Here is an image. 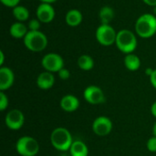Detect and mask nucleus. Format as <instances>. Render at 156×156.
Instances as JSON below:
<instances>
[{"label": "nucleus", "mask_w": 156, "mask_h": 156, "mask_svg": "<svg viewBox=\"0 0 156 156\" xmlns=\"http://www.w3.org/2000/svg\"><path fill=\"white\" fill-rule=\"evenodd\" d=\"M135 32L142 38H150L156 34V16L154 14H143L135 22Z\"/></svg>", "instance_id": "nucleus-1"}, {"label": "nucleus", "mask_w": 156, "mask_h": 156, "mask_svg": "<svg viewBox=\"0 0 156 156\" xmlns=\"http://www.w3.org/2000/svg\"><path fill=\"white\" fill-rule=\"evenodd\" d=\"M73 142L70 132L64 127L54 129L50 134V143L52 146L59 152L69 151Z\"/></svg>", "instance_id": "nucleus-2"}, {"label": "nucleus", "mask_w": 156, "mask_h": 156, "mask_svg": "<svg viewBox=\"0 0 156 156\" xmlns=\"http://www.w3.org/2000/svg\"><path fill=\"white\" fill-rule=\"evenodd\" d=\"M115 45L118 49L124 54H131L136 49L138 42L133 32L129 29H122L117 33Z\"/></svg>", "instance_id": "nucleus-3"}, {"label": "nucleus", "mask_w": 156, "mask_h": 156, "mask_svg": "<svg viewBox=\"0 0 156 156\" xmlns=\"http://www.w3.org/2000/svg\"><path fill=\"white\" fill-rule=\"evenodd\" d=\"M24 39L25 47L32 52H41L48 46L47 36L37 30V31H28Z\"/></svg>", "instance_id": "nucleus-4"}, {"label": "nucleus", "mask_w": 156, "mask_h": 156, "mask_svg": "<svg viewBox=\"0 0 156 156\" xmlns=\"http://www.w3.org/2000/svg\"><path fill=\"white\" fill-rule=\"evenodd\" d=\"M16 150L20 156H36L39 152V144L34 137L26 135L16 141Z\"/></svg>", "instance_id": "nucleus-5"}, {"label": "nucleus", "mask_w": 156, "mask_h": 156, "mask_svg": "<svg viewBox=\"0 0 156 156\" xmlns=\"http://www.w3.org/2000/svg\"><path fill=\"white\" fill-rule=\"evenodd\" d=\"M97 41L104 47H109L115 44L117 32L111 25H101L95 33Z\"/></svg>", "instance_id": "nucleus-6"}, {"label": "nucleus", "mask_w": 156, "mask_h": 156, "mask_svg": "<svg viewBox=\"0 0 156 156\" xmlns=\"http://www.w3.org/2000/svg\"><path fill=\"white\" fill-rule=\"evenodd\" d=\"M41 65L46 71L51 73L58 72L64 68L63 58L57 53H48L41 59Z\"/></svg>", "instance_id": "nucleus-7"}, {"label": "nucleus", "mask_w": 156, "mask_h": 156, "mask_svg": "<svg viewBox=\"0 0 156 156\" xmlns=\"http://www.w3.org/2000/svg\"><path fill=\"white\" fill-rule=\"evenodd\" d=\"M25 123V115L18 109L9 111L5 116V124L11 131L20 130Z\"/></svg>", "instance_id": "nucleus-8"}, {"label": "nucleus", "mask_w": 156, "mask_h": 156, "mask_svg": "<svg viewBox=\"0 0 156 156\" xmlns=\"http://www.w3.org/2000/svg\"><path fill=\"white\" fill-rule=\"evenodd\" d=\"M113 128L112 120L107 116H99L97 117L91 125L92 132L100 137H104L109 135Z\"/></svg>", "instance_id": "nucleus-9"}, {"label": "nucleus", "mask_w": 156, "mask_h": 156, "mask_svg": "<svg viewBox=\"0 0 156 156\" xmlns=\"http://www.w3.org/2000/svg\"><path fill=\"white\" fill-rule=\"evenodd\" d=\"M84 100L91 105H99L105 101V95L103 90L95 85L88 86L83 91Z\"/></svg>", "instance_id": "nucleus-10"}, {"label": "nucleus", "mask_w": 156, "mask_h": 156, "mask_svg": "<svg viewBox=\"0 0 156 156\" xmlns=\"http://www.w3.org/2000/svg\"><path fill=\"white\" fill-rule=\"evenodd\" d=\"M37 18L44 24H48L53 21L55 17V9L51 4L41 3L36 10Z\"/></svg>", "instance_id": "nucleus-11"}, {"label": "nucleus", "mask_w": 156, "mask_h": 156, "mask_svg": "<svg viewBox=\"0 0 156 156\" xmlns=\"http://www.w3.org/2000/svg\"><path fill=\"white\" fill-rule=\"evenodd\" d=\"M15 81V74L8 67L0 68V91L10 89Z\"/></svg>", "instance_id": "nucleus-12"}, {"label": "nucleus", "mask_w": 156, "mask_h": 156, "mask_svg": "<svg viewBox=\"0 0 156 156\" xmlns=\"http://www.w3.org/2000/svg\"><path fill=\"white\" fill-rule=\"evenodd\" d=\"M80 107V100L72 94H67L60 100V108L66 112H73Z\"/></svg>", "instance_id": "nucleus-13"}, {"label": "nucleus", "mask_w": 156, "mask_h": 156, "mask_svg": "<svg viewBox=\"0 0 156 156\" xmlns=\"http://www.w3.org/2000/svg\"><path fill=\"white\" fill-rule=\"evenodd\" d=\"M55 83V77L53 73L49 71L41 72L37 78V86L43 90H49L53 87Z\"/></svg>", "instance_id": "nucleus-14"}, {"label": "nucleus", "mask_w": 156, "mask_h": 156, "mask_svg": "<svg viewBox=\"0 0 156 156\" xmlns=\"http://www.w3.org/2000/svg\"><path fill=\"white\" fill-rule=\"evenodd\" d=\"M28 28L27 27L26 25H24L22 22H15L11 25L10 28H9V32L12 37L14 38H24L26 37V35L28 32Z\"/></svg>", "instance_id": "nucleus-15"}, {"label": "nucleus", "mask_w": 156, "mask_h": 156, "mask_svg": "<svg viewBox=\"0 0 156 156\" xmlns=\"http://www.w3.org/2000/svg\"><path fill=\"white\" fill-rule=\"evenodd\" d=\"M70 156H88L89 155V148L87 144L80 140L74 141L70 149Z\"/></svg>", "instance_id": "nucleus-16"}, {"label": "nucleus", "mask_w": 156, "mask_h": 156, "mask_svg": "<svg viewBox=\"0 0 156 156\" xmlns=\"http://www.w3.org/2000/svg\"><path fill=\"white\" fill-rule=\"evenodd\" d=\"M82 14L78 9H70L66 14V23L69 27H78L82 22Z\"/></svg>", "instance_id": "nucleus-17"}, {"label": "nucleus", "mask_w": 156, "mask_h": 156, "mask_svg": "<svg viewBox=\"0 0 156 156\" xmlns=\"http://www.w3.org/2000/svg\"><path fill=\"white\" fill-rule=\"evenodd\" d=\"M124 65L128 70L136 71L141 67V59L137 55L133 53L127 54L124 58Z\"/></svg>", "instance_id": "nucleus-18"}, {"label": "nucleus", "mask_w": 156, "mask_h": 156, "mask_svg": "<svg viewBox=\"0 0 156 156\" xmlns=\"http://www.w3.org/2000/svg\"><path fill=\"white\" fill-rule=\"evenodd\" d=\"M99 16L102 25H110L114 18V10L110 5H104L101 8Z\"/></svg>", "instance_id": "nucleus-19"}, {"label": "nucleus", "mask_w": 156, "mask_h": 156, "mask_svg": "<svg viewBox=\"0 0 156 156\" xmlns=\"http://www.w3.org/2000/svg\"><path fill=\"white\" fill-rule=\"evenodd\" d=\"M77 64L80 69H82L84 71H89L93 69L94 60L90 55L84 54V55H81L80 57H79Z\"/></svg>", "instance_id": "nucleus-20"}, {"label": "nucleus", "mask_w": 156, "mask_h": 156, "mask_svg": "<svg viewBox=\"0 0 156 156\" xmlns=\"http://www.w3.org/2000/svg\"><path fill=\"white\" fill-rule=\"evenodd\" d=\"M14 17L18 21V22H23L27 21L29 18V11L28 9L24 6V5H16V7L13 8L12 10Z\"/></svg>", "instance_id": "nucleus-21"}, {"label": "nucleus", "mask_w": 156, "mask_h": 156, "mask_svg": "<svg viewBox=\"0 0 156 156\" xmlns=\"http://www.w3.org/2000/svg\"><path fill=\"white\" fill-rule=\"evenodd\" d=\"M8 97L5 93V91H0V111L4 112L7 109L8 107Z\"/></svg>", "instance_id": "nucleus-22"}, {"label": "nucleus", "mask_w": 156, "mask_h": 156, "mask_svg": "<svg viewBox=\"0 0 156 156\" xmlns=\"http://www.w3.org/2000/svg\"><path fill=\"white\" fill-rule=\"evenodd\" d=\"M40 21L37 18V19H31L29 20L28 22V25H27V27H28V30L30 31H37L39 30L40 28Z\"/></svg>", "instance_id": "nucleus-23"}, {"label": "nucleus", "mask_w": 156, "mask_h": 156, "mask_svg": "<svg viewBox=\"0 0 156 156\" xmlns=\"http://www.w3.org/2000/svg\"><path fill=\"white\" fill-rule=\"evenodd\" d=\"M146 147L149 152L156 153V136H152L146 143Z\"/></svg>", "instance_id": "nucleus-24"}, {"label": "nucleus", "mask_w": 156, "mask_h": 156, "mask_svg": "<svg viewBox=\"0 0 156 156\" xmlns=\"http://www.w3.org/2000/svg\"><path fill=\"white\" fill-rule=\"evenodd\" d=\"M58 74L59 79H61L62 80H69V77H70V72H69V70L68 69H66V68L61 69L58 72Z\"/></svg>", "instance_id": "nucleus-25"}, {"label": "nucleus", "mask_w": 156, "mask_h": 156, "mask_svg": "<svg viewBox=\"0 0 156 156\" xmlns=\"http://www.w3.org/2000/svg\"><path fill=\"white\" fill-rule=\"evenodd\" d=\"M0 1L4 5H5L7 7H11V8H14L16 5H18L19 2H20V0H0Z\"/></svg>", "instance_id": "nucleus-26"}, {"label": "nucleus", "mask_w": 156, "mask_h": 156, "mask_svg": "<svg viewBox=\"0 0 156 156\" xmlns=\"http://www.w3.org/2000/svg\"><path fill=\"white\" fill-rule=\"evenodd\" d=\"M150 79V82H151V85L156 90V69L154 70V72L152 73V75L149 77Z\"/></svg>", "instance_id": "nucleus-27"}, {"label": "nucleus", "mask_w": 156, "mask_h": 156, "mask_svg": "<svg viewBox=\"0 0 156 156\" xmlns=\"http://www.w3.org/2000/svg\"><path fill=\"white\" fill-rule=\"evenodd\" d=\"M144 4L150 5V6H156V0H143Z\"/></svg>", "instance_id": "nucleus-28"}, {"label": "nucleus", "mask_w": 156, "mask_h": 156, "mask_svg": "<svg viewBox=\"0 0 156 156\" xmlns=\"http://www.w3.org/2000/svg\"><path fill=\"white\" fill-rule=\"evenodd\" d=\"M151 113L154 117L156 118V101H154L151 106Z\"/></svg>", "instance_id": "nucleus-29"}, {"label": "nucleus", "mask_w": 156, "mask_h": 156, "mask_svg": "<svg viewBox=\"0 0 156 156\" xmlns=\"http://www.w3.org/2000/svg\"><path fill=\"white\" fill-rule=\"evenodd\" d=\"M4 61H5V54H4L3 50H1L0 51V66L1 67H3Z\"/></svg>", "instance_id": "nucleus-30"}, {"label": "nucleus", "mask_w": 156, "mask_h": 156, "mask_svg": "<svg viewBox=\"0 0 156 156\" xmlns=\"http://www.w3.org/2000/svg\"><path fill=\"white\" fill-rule=\"evenodd\" d=\"M154 69H153L152 68H147V69H145V74H146L147 76L150 77V76L152 75V73L154 72Z\"/></svg>", "instance_id": "nucleus-31"}, {"label": "nucleus", "mask_w": 156, "mask_h": 156, "mask_svg": "<svg viewBox=\"0 0 156 156\" xmlns=\"http://www.w3.org/2000/svg\"><path fill=\"white\" fill-rule=\"evenodd\" d=\"M41 3H48V4H52L54 2H56L57 0H40Z\"/></svg>", "instance_id": "nucleus-32"}, {"label": "nucleus", "mask_w": 156, "mask_h": 156, "mask_svg": "<svg viewBox=\"0 0 156 156\" xmlns=\"http://www.w3.org/2000/svg\"><path fill=\"white\" fill-rule=\"evenodd\" d=\"M153 133L154 136H156V122L154 124V127H153Z\"/></svg>", "instance_id": "nucleus-33"}, {"label": "nucleus", "mask_w": 156, "mask_h": 156, "mask_svg": "<svg viewBox=\"0 0 156 156\" xmlns=\"http://www.w3.org/2000/svg\"><path fill=\"white\" fill-rule=\"evenodd\" d=\"M154 16H156V6H154Z\"/></svg>", "instance_id": "nucleus-34"}]
</instances>
